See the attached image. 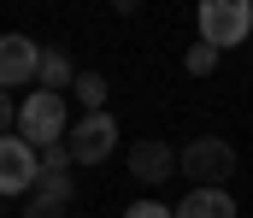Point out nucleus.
Instances as JSON below:
<instances>
[{
  "instance_id": "f257e3e1",
  "label": "nucleus",
  "mask_w": 253,
  "mask_h": 218,
  "mask_svg": "<svg viewBox=\"0 0 253 218\" xmlns=\"http://www.w3.org/2000/svg\"><path fill=\"white\" fill-rule=\"evenodd\" d=\"M18 136L36 147H59L71 130H65V94H53V88H36V94H24L18 100Z\"/></svg>"
},
{
  "instance_id": "f03ea898",
  "label": "nucleus",
  "mask_w": 253,
  "mask_h": 218,
  "mask_svg": "<svg viewBox=\"0 0 253 218\" xmlns=\"http://www.w3.org/2000/svg\"><path fill=\"white\" fill-rule=\"evenodd\" d=\"M194 24H200V42L218 47V53L253 42V6H248V0H200Z\"/></svg>"
},
{
  "instance_id": "7ed1b4c3",
  "label": "nucleus",
  "mask_w": 253,
  "mask_h": 218,
  "mask_svg": "<svg viewBox=\"0 0 253 218\" xmlns=\"http://www.w3.org/2000/svg\"><path fill=\"white\" fill-rule=\"evenodd\" d=\"M183 177H189L194 189H224V183L236 177V147L224 142V136L189 142V147H183Z\"/></svg>"
},
{
  "instance_id": "20e7f679",
  "label": "nucleus",
  "mask_w": 253,
  "mask_h": 218,
  "mask_svg": "<svg viewBox=\"0 0 253 218\" xmlns=\"http://www.w3.org/2000/svg\"><path fill=\"white\" fill-rule=\"evenodd\" d=\"M36 183H42V153L24 142L18 130H6V136H0V201H6V195H24V201H30Z\"/></svg>"
},
{
  "instance_id": "39448f33",
  "label": "nucleus",
  "mask_w": 253,
  "mask_h": 218,
  "mask_svg": "<svg viewBox=\"0 0 253 218\" xmlns=\"http://www.w3.org/2000/svg\"><path fill=\"white\" fill-rule=\"evenodd\" d=\"M112 142H118V118L112 112H83L77 124H71V165H100V159H112Z\"/></svg>"
},
{
  "instance_id": "423d86ee",
  "label": "nucleus",
  "mask_w": 253,
  "mask_h": 218,
  "mask_svg": "<svg viewBox=\"0 0 253 218\" xmlns=\"http://www.w3.org/2000/svg\"><path fill=\"white\" fill-rule=\"evenodd\" d=\"M42 42H30V36H0V88L12 94V88H24V83H36L42 77Z\"/></svg>"
},
{
  "instance_id": "0eeeda50",
  "label": "nucleus",
  "mask_w": 253,
  "mask_h": 218,
  "mask_svg": "<svg viewBox=\"0 0 253 218\" xmlns=\"http://www.w3.org/2000/svg\"><path fill=\"white\" fill-rule=\"evenodd\" d=\"M177 171H183V153H171V142L153 136V142H135V147H129V177H135V183L159 189V183L177 177Z\"/></svg>"
},
{
  "instance_id": "6e6552de",
  "label": "nucleus",
  "mask_w": 253,
  "mask_h": 218,
  "mask_svg": "<svg viewBox=\"0 0 253 218\" xmlns=\"http://www.w3.org/2000/svg\"><path fill=\"white\" fill-rule=\"evenodd\" d=\"M177 218H236V195L230 189H189Z\"/></svg>"
},
{
  "instance_id": "1a4fd4ad",
  "label": "nucleus",
  "mask_w": 253,
  "mask_h": 218,
  "mask_svg": "<svg viewBox=\"0 0 253 218\" xmlns=\"http://www.w3.org/2000/svg\"><path fill=\"white\" fill-rule=\"evenodd\" d=\"M77 77H83V71L71 65V53H65V47H47V53H42V77H36V88H53V94H65Z\"/></svg>"
},
{
  "instance_id": "9d476101",
  "label": "nucleus",
  "mask_w": 253,
  "mask_h": 218,
  "mask_svg": "<svg viewBox=\"0 0 253 218\" xmlns=\"http://www.w3.org/2000/svg\"><path fill=\"white\" fill-rule=\"evenodd\" d=\"M106 94H112V88H106L100 71H83L77 83H71V100H77L83 112H106Z\"/></svg>"
},
{
  "instance_id": "9b49d317",
  "label": "nucleus",
  "mask_w": 253,
  "mask_h": 218,
  "mask_svg": "<svg viewBox=\"0 0 253 218\" xmlns=\"http://www.w3.org/2000/svg\"><path fill=\"white\" fill-rule=\"evenodd\" d=\"M65 207H71L65 195H42V189H36V195L24 201V218H65Z\"/></svg>"
},
{
  "instance_id": "f8f14e48",
  "label": "nucleus",
  "mask_w": 253,
  "mask_h": 218,
  "mask_svg": "<svg viewBox=\"0 0 253 218\" xmlns=\"http://www.w3.org/2000/svg\"><path fill=\"white\" fill-rule=\"evenodd\" d=\"M218 59H224L218 47H206V42H194V47H189V59H183V65H189V77H212V71H218Z\"/></svg>"
},
{
  "instance_id": "ddd939ff",
  "label": "nucleus",
  "mask_w": 253,
  "mask_h": 218,
  "mask_svg": "<svg viewBox=\"0 0 253 218\" xmlns=\"http://www.w3.org/2000/svg\"><path fill=\"white\" fill-rule=\"evenodd\" d=\"M124 218H177V207H165V201H129Z\"/></svg>"
},
{
  "instance_id": "4468645a",
  "label": "nucleus",
  "mask_w": 253,
  "mask_h": 218,
  "mask_svg": "<svg viewBox=\"0 0 253 218\" xmlns=\"http://www.w3.org/2000/svg\"><path fill=\"white\" fill-rule=\"evenodd\" d=\"M36 189H42V195H65V201L77 195V189H71V171H42V183H36Z\"/></svg>"
},
{
  "instance_id": "2eb2a0df",
  "label": "nucleus",
  "mask_w": 253,
  "mask_h": 218,
  "mask_svg": "<svg viewBox=\"0 0 253 218\" xmlns=\"http://www.w3.org/2000/svg\"><path fill=\"white\" fill-rule=\"evenodd\" d=\"M12 118H18V106H12V94H6V88H0V136H6V130H12Z\"/></svg>"
}]
</instances>
